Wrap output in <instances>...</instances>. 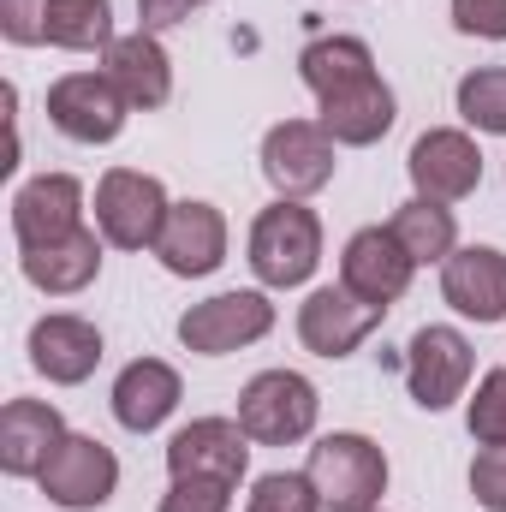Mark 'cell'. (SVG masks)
<instances>
[{
  "mask_svg": "<svg viewBox=\"0 0 506 512\" xmlns=\"http://www.w3.org/2000/svg\"><path fill=\"white\" fill-rule=\"evenodd\" d=\"M66 441V423L42 399H12L0 411V471L6 477H42L48 453Z\"/></svg>",
  "mask_w": 506,
  "mask_h": 512,
  "instance_id": "19",
  "label": "cell"
},
{
  "mask_svg": "<svg viewBox=\"0 0 506 512\" xmlns=\"http://www.w3.org/2000/svg\"><path fill=\"white\" fill-rule=\"evenodd\" d=\"M471 495L489 512H506V447H483L471 465Z\"/></svg>",
  "mask_w": 506,
  "mask_h": 512,
  "instance_id": "31",
  "label": "cell"
},
{
  "mask_svg": "<svg viewBox=\"0 0 506 512\" xmlns=\"http://www.w3.org/2000/svg\"><path fill=\"white\" fill-rule=\"evenodd\" d=\"M42 42L90 54L114 42V6L108 0H42Z\"/></svg>",
  "mask_w": 506,
  "mask_h": 512,
  "instance_id": "25",
  "label": "cell"
},
{
  "mask_svg": "<svg viewBox=\"0 0 506 512\" xmlns=\"http://www.w3.org/2000/svg\"><path fill=\"white\" fill-rule=\"evenodd\" d=\"M18 262H24V280H30V286L66 298V292H84V286L102 274V239L84 227V233H72V239L36 245V251H18Z\"/></svg>",
  "mask_w": 506,
  "mask_h": 512,
  "instance_id": "22",
  "label": "cell"
},
{
  "mask_svg": "<svg viewBox=\"0 0 506 512\" xmlns=\"http://www.w3.org/2000/svg\"><path fill=\"white\" fill-rule=\"evenodd\" d=\"M298 72H304V84H310L316 102H322V96H334V90L370 78V72H376V54H370L358 36H316V42L298 54Z\"/></svg>",
  "mask_w": 506,
  "mask_h": 512,
  "instance_id": "23",
  "label": "cell"
},
{
  "mask_svg": "<svg viewBox=\"0 0 506 512\" xmlns=\"http://www.w3.org/2000/svg\"><path fill=\"white\" fill-rule=\"evenodd\" d=\"M322 262V221L298 203L280 197L256 215L251 227V268L262 286H304Z\"/></svg>",
  "mask_w": 506,
  "mask_h": 512,
  "instance_id": "2",
  "label": "cell"
},
{
  "mask_svg": "<svg viewBox=\"0 0 506 512\" xmlns=\"http://www.w3.org/2000/svg\"><path fill=\"white\" fill-rule=\"evenodd\" d=\"M262 173L280 197H310L334 179V137L322 120H280L262 137Z\"/></svg>",
  "mask_w": 506,
  "mask_h": 512,
  "instance_id": "7",
  "label": "cell"
},
{
  "mask_svg": "<svg viewBox=\"0 0 506 512\" xmlns=\"http://www.w3.org/2000/svg\"><path fill=\"white\" fill-rule=\"evenodd\" d=\"M179 370L173 364H161V358H137L120 370V382H114V417L126 423L131 435H149V429H161L167 417H173V405H179Z\"/></svg>",
  "mask_w": 506,
  "mask_h": 512,
  "instance_id": "21",
  "label": "cell"
},
{
  "mask_svg": "<svg viewBox=\"0 0 506 512\" xmlns=\"http://www.w3.org/2000/svg\"><path fill=\"white\" fill-rule=\"evenodd\" d=\"M12 233H18V251H36V245H54V239L84 233V185L72 173L30 179L12 197Z\"/></svg>",
  "mask_w": 506,
  "mask_h": 512,
  "instance_id": "12",
  "label": "cell"
},
{
  "mask_svg": "<svg viewBox=\"0 0 506 512\" xmlns=\"http://www.w3.org/2000/svg\"><path fill=\"white\" fill-rule=\"evenodd\" d=\"M274 328V304L262 292H221L209 304H191L179 316V340L197 358H227L239 346H256Z\"/></svg>",
  "mask_w": 506,
  "mask_h": 512,
  "instance_id": "5",
  "label": "cell"
},
{
  "mask_svg": "<svg viewBox=\"0 0 506 512\" xmlns=\"http://www.w3.org/2000/svg\"><path fill=\"white\" fill-rule=\"evenodd\" d=\"M381 304L370 298H358V292H346V286H322V292H310L304 298V310H298V340L316 352V358H346V352H358L370 334L381 328Z\"/></svg>",
  "mask_w": 506,
  "mask_h": 512,
  "instance_id": "10",
  "label": "cell"
},
{
  "mask_svg": "<svg viewBox=\"0 0 506 512\" xmlns=\"http://www.w3.org/2000/svg\"><path fill=\"white\" fill-rule=\"evenodd\" d=\"M245 512H322V495L304 471H268V477H256Z\"/></svg>",
  "mask_w": 506,
  "mask_h": 512,
  "instance_id": "27",
  "label": "cell"
},
{
  "mask_svg": "<svg viewBox=\"0 0 506 512\" xmlns=\"http://www.w3.org/2000/svg\"><path fill=\"white\" fill-rule=\"evenodd\" d=\"M167 191L161 179L149 173H131V167H114L102 173L96 185V233L114 245V251H155L161 227H167Z\"/></svg>",
  "mask_w": 506,
  "mask_h": 512,
  "instance_id": "4",
  "label": "cell"
},
{
  "mask_svg": "<svg viewBox=\"0 0 506 512\" xmlns=\"http://www.w3.org/2000/svg\"><path fill=\"white\" fill-rule=\"evenodd\" d=\"M316 411H322V399H316V387L304 382L298 370H262L239 393V423H245V435L256 447L304 441L316 429Z\"/></svg>",
  "mask_w": 506,
  "mask_h": 512,
  "instance_id": "3",
  "label": "cell"
},
{
  "mask_svg": "<svg viewBox=\"0 0 506 512\" xmlns=\"http://www.w3.org/2000/svg\"><path fill=\"white\" fill-rule=\"evenodd\" d=\"M251 465V435L233 417H197L167 441V471L173 477H221L239 483Z\"/></svg>",
  "mask_w": 506,
  "mask_h": 512,
  "instance_id": "13",
  "label": "cell"
},
{
  "mask_svg": "<svg viewBox=\"0 0 506 512\" xmlns=\"http://www.w3.org/2000/svg\"><path fill=\"white\" fill-rule=\"evenodd\" d=\"M36 483H42V495H48L54 507L96 512L114 495V483H120V459H114L96 435H66V441L48 453V465H42Z\"/></svg>",
  "mask_w": 506,
  "mask_h": 512,
  "instance_id": "6",
  "label": "cell"
},
{
  "mask_svg": "<svg viewBox=\"0 0 506 512\" xmlns=\"http://www.w3.org/2000/svg\"><path fill=\"white\" fill-rule=\"evenodd\" d=\"M131 102L114 90L108 72H66L48 90V120L54 131H66L72 143H114L126 131Z\"/></svg>",
  "mask_w": 506,
  "mask_h": 512,
  "instance_id": "8",
  "label": "cell"
},
{
  "mask_svg": "<svg viewBox=\"0 0 506 512\" xmlns=\"http://www.w3.org/2000/svg\"><path fill=\"white\" fill-rule=\"evenodd\" d=\"M387 233L405 245V256H411L417 268H423V262H447V256H453V239H459L453 209H447V203H429V197L399 203L393 221H387Z\"/></svg>",
  "mask_w": 506,
  "mask_h": 512,
  "instance_id": "24",
  "label": "cell"
},
{
  "mask_svg": "<svg viewBox=\"0 0 506 512\" xmlns=\"http://www.w3.org/2000/svg\"><path fill=\"white\" fill-rule=\"evenodd\" d=\"M304 477L316 483L328 512H376V501L387 495V459L370 435H322L310 447Z\"/></svg>",
  "mask_w": 506,
  "mask_h": 512,
  "instance_id": "1",
  "label": "cell"
},
{
  "mask_svg": "<svg viewBox=\"0 0 506 512\" xmlns=\"http://www.w3.org/2000/svg\"><path fill=\"white\" fill-rule=\"evenodd\" d=\"M203 0H137V30H167L179 18H191Z\"/></svg>",
  "mask_w": 506,
  "mask_h": 512,
  "instance_id": "33",
  "label": "cell"
},
{
  "mask_svg": "<svg viewBox=\"0 0 506 512\" xmlns=\"http://www.w3.org/2000/svg\"><path fill=\"white\" fill-rule=\"evenodd\" d=\"M233 507V483L221 477H173V489L161 495V512H227Z\"/></svg>",
  "mask_w": 506,
  "mask_h": 512,
  "instance_id": "29",
  "label": "cell"
},
{
  "mask_svg": "<svg viewBox=\"0 0 506 512\" xmlns=\"http://www.w3.org/2000/svg\"><path fill=\"white\" fill-rule=\"evenodd\" d=\"M459 114H465V126L506 137V66H483V72L459 78Z\"/></svg>",
  "mask_w": 506,
  "mask_h": 512,
  "instance_id": "26",
  "label": "cell"
},
{
  "mask_svg": "<svg viewBox=\"0 0 506 512\" xmlns=\"http://www.w3.org/2000/svg\"><path fill=\"white\" fill-rule=\"evenodd\" d=\"M405 382L423 411H447L471 382V340L459 328H441V322L417 328L411 352H405Z\"/></svg>",
  "mask_w": 506,
  "mask_h": 512,
  "instance_id": "9",
  "label": "cell"
},
{
  "mask_svg": "<svg viewBox=\"0 0 506 512\" xmlns=\"http://www.w3.org/2000/svg\"><path fill=\"white\" fill-rule=\"evenodd\" d=\"M411 185L429 203H459L483 185V149L465 131H423L411 143Z\"/></svg>",
  "mask_w": 506,
  "mask_h": 512,
  "instance_id": "11",
  "label": "cell"
},
{
  "mask_svg": "<svg viewBox=\"0 0 506 512\" xmlns=\"http://www.w3.org/2000/svg\"><path fill=\"white\" fill-rule=\"evenodd\" d=\"M30 364H36V376H48V382H60V387L90 382L96 364H102L96 322H84V316H42L30 328Z\"/></svg>",
  "mask_w": 506,
  "mask_h": 512,
  "instance_id": "17",
  "label": "cell"
},
{
  "mask_svg": "<svg viewBox=\"0 0 506 512\" xmlns=\"http://www.w3.org/2000/svg\"><path fill=\"white\" fill-rule=\"evenodd\" d=\"M102 72L114 78V90L126 96L131 108H161L173 96V66H167V48L155 42V30H131V36H114L102 48Z\"/></svg>",
  "mask_w": 506,
  "mask_h": 512,
  "instance_id": "18",
  "label": "cell"
},
{
  "mask_svg": "<svg viewBox=\"0 0 506 512\" xmlns=\"http://www.w3.org/2000/svg\"><path fill=\"white\" fill-rule=\"evenodd\" d=\"M322 131H328L334 143H346V149L381 143V137L393 131V90L370 72V78H358V84L322 96Z\"/></svg>",
  "mask_w": 506,
  "mask_h": 512,
  "instance_id": "20",
  "label": "cell"
},
{
  "mask_svg": "<svg viewBox=\"0 0 506 512\" xmlns=\"http://www.w3.org/2000/svg\"><path fill=\"white\" fill-rule=\"evenodd\" d=\"M465 423H471V435H477L483 447H506V364L477 382V399H471Z\"/></svg>",
  "mask_w": 506,
  "mask_h": 512,
  "instance_id": "28",
  "label": "cell"
},
{
  "mask_svg": "<svg viewBox=\"0 0 506 512\" xmlns=\"http://www.w3.org/2000/svg\"><path fill=\"white\" fill-rule=\"evenodd\" d=\"M411 268H417V262L405 256V245H399L387 227H364V233H352V239H346V256H340V286L387 310V304L411 286Z\"/></svg>",
  "mask_w": 506,
  "mask_h": 512,
  "instance_id": "15",
  "label": "cell"
},
{
  "mask_svg": "<svg viewBox=\"0 0 506 512\" xmlns=\"http://www.w3.org/2000/svg\"><path fill=\"white\" fill-rule=\"evenodd\" d=\"M453 24H459L465 36L506 42V0H453Z\"/></svg>",
  "mask_w": 506,
  "mask_h": 512,
  "instance_id": "30",
  "label": "cell"
},
{
  "mask_svg": "<svg viewBox=\"0 0 506 512\" xmlns=\"http://www.w3.org/2000/svg\"><path fill=\"white\" fill-rule=\"evenodd\" d=\"M441 298L471 322H506V256L465 245L441 262Z\"/></svg>",
  "mask_w": 506,
  "mask_h": 512,
  "instance_id": "16",
  "label": "cell"
},
{
  "mask_svg": "<svg viewBox=\"0 0 506 512\" xmlns=\"http://www.w3.org/2000/svg\"><path fill=\"white\" fill-rule=\"evenodd\" d=\"M0 30L12 42H42V0H0Z\"/></svg>",
  "mask_w": 506,
  "mask_h": 512,
  "instance_id": "32",
  "label": "cell"
},
{
  "mask_svg": "<svg viewBox=\"0 0 506 512\" xmlns=\"http://www.w3.org/2000/svg\"><path fill=\"white\" fill-rule=\"evenodd\" d=\"M155 256L167 274L179 280H203L227 262V221L215 203H173L167 209V227L155 239Z\"/></svg>",
  "mask_w": 506,
  "mask_h": 512,
  "instance_id": "14",
  "label": "cell"
}]
</instances>
